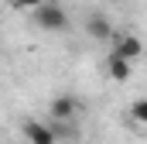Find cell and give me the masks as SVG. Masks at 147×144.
I'll use <instances>...</instances> for the list:
<instances>
[{
    "label": "cell",
    "mask_w": 147,
    "mask_h": 144,
    "mask_svg": "<svg viewBox=\"0 0 147 144\" xmlns=\"http://www.w3.org/2000/svg\"><path fill=\"white\" fill-rule=\"evenodd\" d=\"M31 17H34L38 28H45V31H65V28H69V14H65L58 3H48V0L31 10Z\"/></svg>",
    "instance_id": "1"
},
{
    "label": "cell",
    "mask_w": 147,
    "mask_h": 144,
    "mask_svg": "<svg viewBox=\"0 0 147 144\" xmlns=\"http://www.w3.org/2000/svg\"><path fill=\"white\" fill-rule=\"evenodd\" d=\"M110 41H113V52H110V55H120V58H127V62H134V58L144 52V45H140L137 35H116V31H113Z\"/></svg>",
    "instance_id": "2"
},
{
    "label": "cell",
    "mask_w": 147,
    "mask_h": 144,
    "mask_svg": "<svg viewBox=\"0 0 147 144\" xmlns=\"http://www.w3.org/2000/svg\"><path fill=\"white\" fill-rule=\"evenodd\" d=\"M24 137H28V144H55L58 141L55 130H51L48 124H38V120H28V124H24Z\"/></svg>",
    "instance_id": "3"
},
{
    "label": "cell",
    "mask_w": 147,
    "mask_h": 144,
    "mask_svg": "<svg viewBox=\"0 0 147 144\" xmlns=\"http://www.w3.org/2000/svg\"><path fill=\"white\" fill-rule=\"evenodd\" d=\"M75 110H79V103H75L72 96H58V100L51 103V120L65 127V124H69V120L75 117Z\"/></svg>",
    "instance_id": "4"
},
{
    "label": "cell",
    "mask_w": 147,
    "mask_h": 144,
    "mask_svg": "<svg viewBox=\"0 0 147 144\" xmlns=\"http://www.w3.org/2000/svg\"><path fill=\"white\" fill-rule=\"evenodd\" d=\"M130 62H127V58H120V55H110V58H106V75H110V79H116V82H127V79H130Z\"/></svg>",
    "instance_id": "5"
},
{
    "label": "cell",
    "mask_w": 147,
    "mask_h": 144,
    "mask_svg": "<svg viewBox=\"0 0 147 144\" xmlns=\"http://www.w3.org/2000/svg\"><path fill=\"white\" fill-rule=\"evenodd\" d=\"M86 31L96 38V41H110V38H113V28H110V21H106L103 14H92L89 24H86Z\"/></svg>",
    "instance_id": "6"
},
{
    "label": "cell",
    "mask_w": 147,
    "mask_h": 144,
    "mask_svg": "<svg viewBox=\"0 0 147 144\" xmlns=\"http://www.w3.org/2000/svg\"><path fill=\"white\" fill-rule=\"evenodd\" d=\"M130 117H134V124H147V100H144V96H137V100H134Z\"/></svg>",
    "instance_id": "7"
},
{
    "label": "cell",
    "mask_w": 147,
    "mask_h": 144,
    "mask_svg": "<svg viewBox=\"0 0 147 144\" xmlns=\"http://www.w3.org/2000/svg\"><path fill=\"white\" fill-rule=\"evenodd\" d=\"M45 0H10V7L14 10H34V7H41Z\"/></svg>",
    "instance_id": "8"
}]
</instances>
